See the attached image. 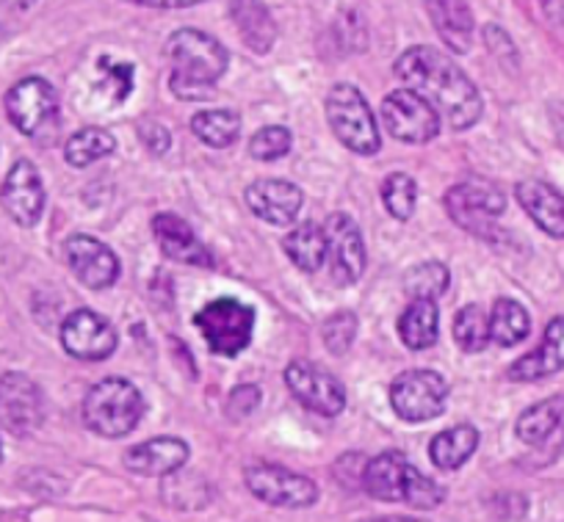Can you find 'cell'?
I'll list each match as a JSON object with an SVG mask.
<instances>
[{"instance_id": "ac0fdd59", "label": "cell", "mask_w": 564, "mask_h": 522, "mask_svg": "<svg viewBox=\"0 0 564 522\" xmlns=\"http://www.w3.org/2000/svg\"><path fill=\"white\" fill-rule=\"evenodd\" d=\"M249 210L271 227H289L305 205V194L289 181H258L243 194Z\"/></svg>"}, {"instance_id": "603a6c76", "label": "cell", "mask_w": 564, "mask_h": 522, "mask_svg": "<svg viewBox=\"0 0 564 522\" xmlns=\"http://www.w3.org/2000/svg\"><path fill=\"white\" fill-rule=\"evenodd\" d=\"M426 14H430L443 45L452 47L454 53L470 51L476 23L465 0H426Z\"/></svg>"}, {"instance_id": "3957f363", "label": "cell", "mask_w": 564, "mask_h": 522, "mask_svg": "<svg viewBox=\"0 0 564 522\" xmlns=\"http://www.w3.org/2000/svg\"><path fill=\"white\" fill-rule=\"evenodd\" d=\"M362 487L371 498L384 503H406L412 509H437L446 500V489L423 476L399 450H384L362 467Z\"/></svg>"}, {"instance_id": "2e32d148", "label": "cell", "mask_w": 564, "mask_h": 522, "mask_svg": "<svg viewBox=\"0 0 564 522\" xmlns=\"http://www.w3.org/2000/svg\"><path fill=\"white\" fill-rule=\"evenodd\" d=\"M64 260H67L69 271L75 280L84 282L91 291H106L119 280V260L111 247L97 241L95 236H69L64 241Z\"/></svg>"}, {"instance_id": "9a60e30c", "label": "cell", "mask_w": 564, "mask_h": 522, "mask_svg": "<svg viewBox=\"0 0 564 522\" xmlns=\"http://www.w3.org/2000/svg\"><path fill=\"white\" fill-rule=\"evenodd\" d=\"M327 232V260L333 282L340 287L355 285L366 271V243L357 221L349 214H333L324 225Z\"/></svg>"}, {"instance_id": "52a82bcc", "label": "cell", "mask_w": 564, "mask_h": 522, "mask_svg": "<svg viewBox=\"0 0 564 522\" xmlns=\"http://www.w3.org/2000/svg\"><path fill=\"white\" fill-rule=\"evenodd\" d=\"M446 210L454 225L479 238H492L496 219L507 210V197L501 188L485 177H470L457 183L446 194Z\"/></svg>"}, {"instance_id": "e575fe53", "label": "cell", "mask_w": 564, "mask_h": 522, "mask_svg": "<svg viewBox=\"0 0 564 522\" xmlns=\"http://www.w3.org/2000/svg\"><path fill=\"white\" fill-rule=\"evenodd\" d=\"M417 203V183L410 174L393 172L382 183V205L395 221H410L415 214Z\"/></svg>"}, {"instance_id": "30bf717a", "label": "cell", "mask_w": 564, "mask_h": 522, "mask_svg": "<svg viewBox=\"0 0 564 522\" xmlns=\"http://www.w3.org/2000/svg\"><path fill=\"white\" fill-rule=\"evenodd\" d=\"M243 481L254 498L276 509H311L318 500L316 481L289 467L249 465L243 470Z\"/></svg>"}, {"instance_id": "60d3db41", "label": "cell", "mask_w": 564, "mask_h": 522, "mask_svg": "<svg viewBox=\"0 0 564 522\" xmlns=\"http://www.w3.org/2000/svg\"><path fill=\"white\" fill-rule=\"evenodd\" d=\"M128 3H135V7H150V9H188L203 3V0H128Z\"/></svg>"}, {"instance_id": "836d02e7", "label": "cell", "mask_w": 564, "mask_h": 522, "mask_svg": "<svg viewBox=\"0 0 564 522\" xmlns=\"http://www.w3.org/2000/svg\"><path fill=\"white\" fill-rule=\"evenodd\" d=\"M448 282H452V274L443 263H421V265H412L410 271L404 274L401 285H404V293L410 298H437L446 293Z\"/></svg>"}, {"instance_id": "ee69618b", "label": "cell", "mask_w": 564, "mask_h": 522, "mask_svg": "<svg viewBox=\"0 0 564 522\" xmlns=\"http://www.w3.org/2000/svg\"><path fill=\"white\" fill-rule=\"evenodd\" d=\"M366 522H421V520H412V516H377V520H366Z\"/></svg>"}, {"instance_id": "7bdbcfd3", "label": "cell", "mask_w": 564, "mask_h": 522, "mask_svg": "<svg viewBox=\"0 0 564 522\" xmlns=\"http://www.w3.org/2000/svg\"><path fill=\"white\" fill-rule=\"evenodd\" d=\"M553 124H556V135L564 146V102H558V106L553 108Z\"/></svg>"}, {"instance_id": "cb8c5ba5", "label": "cell", "mask_w": 564, "mask_h": 522, "mask_svg": "<svg viewBox=\"0 0 564 522\" xmlns=\"http://www.w3.org/2000/svg\"><path fill=\"white\" fill-rule=\"evenodd\" d=\"M230 20L241 42L252 53L265 56L274 47L276 23L260 0H230Z\"/></svg>"}, {"instance_id": "f35d334b", "label": "cell", "mask_w": 564, "mask_h": 522, "mask_svg": "<svg viewBox=\"0 0 564 522\" xmlns=\"http://www.w3.org/2000/svg\"><path fill=\"white\" fill-rule=\"evenodd\" d=\"M260 399H263V393H260L258 384H238L230 393V399H227V417H230V421H243V417H249L258 410Z\"/></svg>"}, {"instance_id": "e0dca14e", "label": "cell", "mask_w": 564, "mask_h": 522, "mask_svg": "<svg viewBox=\"0 0 564 522\" xmlns=\"http://www.w3.org/2000/svg\"><path fill=\"white\" fill-rule=\"evenodd\" d=\"M0 205L20 227H34L45 214V186L40 168L31 161H18L0 186Z\"/></svg>"}, {"instance_id": "4fadbf2b", "label": "cell", "mask_w": 564, "mask_h": 522, "mask_svg": "<svg viewBox=\"0 0 564 522\" xmlns=\"http://www.w3.org/2000/svg\"><path fill=\"white\" fill-rule=\"evenodd\" d=\"M285 384H289L291 395L316 415L338 417L346 410V388L340 384V379H335L316 362H291L285 368Z\"/></svg>"}, {"instance_id": "f1b7e54d", "label": "cell", "mask_w": 564, "mask_h": 522, "mask_svg": "<svg viewBox=\"0 0 564 522\" xmlns=\"http://www.w3.org/2000/svg\"><path fill=\"white\" fill-rule=\"evenodd\" d=\"M531 331L529 313L514 298H498L490 313V340L501 348H512L523 342Z\"/></svg>"}, {"instance_id": "d4e9b609", "label": "cell", "mask_w": 564, "mask_h": 522, "mask_svg": "<svg viewBox=\"0 0 564 522\" xmlns=\"http://www.w3.org/2000/svg\"><path fill=\"white\" fill-rule=\"evenodd\" d=\"M441 335V309L435 298H412L399 318V337L410 351L432 348Z\"/></svg>"}, {"instance_id": "5bb4252c", "label": "cell", "mask_w": 564, "mask_h": 522, "mask_svg": "<svg viewBox=\"0 0 564 522\" xmlns=\"http://www.w3.org/2000/svg\"><path fill=\"white\" fill-rule=\"evenodd\" d=\"M117 329L111 320L97 315L95 309H75L62 324V346L69 357L84 362H100L117 351Z\"/></svg>"}, {"instance_id": "ab89813d", "label": "cell", "mask_w": 564, "mask_h": 522, "mask_svg": "<svg viewBox=\"0 0 564 522\" xmlns=\"http://www.w3.org/2000/svg\"><path fill=\"white\" fill-rule=\"evenodd\" d=\"M139 139L144 141V146H148L153 155H166L172 146V133L164 128V124L159 122H141L139 124Z\"/></svg>"}, {"instance_id": "5b68a950", "label": "cell", "mask_w": 564, "mask_h": 522, "mask_svg": "<svg viewBox=\"0 0 564 522\" xmlns=\"http://www.w3.org/2000/svg\"><path fill=\"white\" fill-rule=\"evenodd\" d=\"M327 122L333 133L344 146H349L357 155H377L382 150L377 119H373L371 106L362 97V91L351 84H338L329 89L327 102Z\"/></svg>"}, {"instance_id": "8d00e7d4", "label": "cell", "mask_w": 564, "mask_h": 522, "mask_svg": "<svg viewBox=\"0 0 564 522\" xmlns=\"http://www.w3.org/2000/svg\"><path fill=\"white\" fill-rule=\"evenodd\" d=\"M355 335H357V315L349 313V309H340V313H335L333 318L324 324V342H327L329 351L338 357L349 351L351 342H355Z\"/></svg>"}, {"instance_id": "b9f144b4", "label": "cell", "mask_w": 564, "mask_h": 522, "mask_svg": "<svg viewBox=\"0 0 564 522\" xmlns=\"http://www.w3.org/2000/svg\"><path fill=\"white\" fill-rule=\"evenodd\" d=\"M542 3V12L547 14L553 25L564 29V0H540Z\"/></svg>"}, {"instance_id": "ba28073f", "label": "cell", "mask_w": 564, "mask_h": 522, "mask_svg": "<svg viewBox=\"0 0 564 522\" xmlns=\"http://www.w3.org/2000/svg\"><path fill=\"white\" fill-rule=\"evenodd\" d=\"M448 401V382L437 371H406L390 384V406L406 423H426L443 415Z\"/></svg>"}, {"instance_id": "7402d4cb", "label": "cell", "mask_w": 564, "mask_h": 522, "mask_svg": "<svg viewBox=\"0 0 564 522\" xmlns=\"http://www.w3.org/2000/svg\"><path fill=\"white\" fill-rule=\"evenodd\" d=\"M514 197L523 205L531 221L551 238H564V197L542 181H520Z\"/></svg>"}, {"instance_id": "4dcf8cb0", "label": "cell", "mask_w": 564, "mask_h": 522, "mask_svg": "<svg viewBox=\"0 0 564 522\" xmlns=\"http://www.w3.org/2000/svg\"><path fill=\"white\" fill-rule=\"evenodd\" d=\"M113 150H117V139L108 130L84 128L69 135L67 146H64V157H67L69 166L86 168L95 161H100V157L111 155Z\"/></svg>"}, {"instance_id": "d6a6232c", "label": "cell", "mask_w": 564, "mask_h": 522, "mask_svg": "<svg viewBox=\"0 0 564 522\" xmlns=\"http://www.w3.org/2000/svg\"><path fill=\"white\" fill-rule=\"evenodd\" d=\"M208 492V483L199 476H188V472L177 470L172 476H164V487H161V498L164 503L175 505L181 511H197L203 509L210 500V494H197Z\"/></svg>"}, {"instance_id": "9c48e42d", "label": "cell", "mask_w": 564, "mask_h": 522, "mask_svg": "<svg viewBox=\"0 0 564 522\" xmlns=\"http://www.w3.org/2000/svg\"><path fill=\"white\" fill-rule=\"evenodd\" d=\"M7 113L29 139L53 135L58 128V97L45 78H23L7 95Z\"/></svg>"}, {"instance_id": "ffe728a7", "label": "cell", "mask_w": 564, "mask_h": 522, "mask_svg": "<svg viewBox=\"0 0 564 522\" xmlns=\"http://www.w3.org/2000/svg\"><path fill=\"white\" fill-rule=\"evenodd\" d=\"M192 450L181 437H155L124 450L122 461L135 476H172L183 470Z\"/></svg>"}, {"instance_id": "8992f818", "label": "cell", "mask_w": 564, "mask_h": 522, "mask_svg": "<svg viewBox=\"0 0 564 522\" xmlns=\"http://www.w3.org/2000/svg\"><path fill=\"white\" fill-rule=\"evenodd\" d=\"M194 326L203 331L214 355L238 357L252 340L254 309L238 298H216L194 315Z\"/></svg>"}, {"instance_id": "d6986e66", "label": "cell", "mask_w": 564, "mask_h": 522, "mask_svg": "<svg viewBox=\"0 0 564 522\" xmlns=\"http://www.w3.org/2000/svg\"><path fill=\"white\" fill-rule=\"evenodd\" d=\"M153 236L159 241L161 252L170 260L183 265H199V269H210L214 265V254L210 249L199 241L197 232L192 230L186 219L175 214H159L153 219Z\"/></svg>"}, {"instance_id": "6da1fadb", "label": "cell", "mask_w": 564, "mask_h": 522, "mask_svg": "<svg viewBox=\"0 0 564 522\" xmlns=\"http://www.w3.org/2000/svg\"><path fill=\"white\" fill-rule=\"evenodd\" d=\"M395 75L441 111L454 130H468L481 119L485 102L479 89L446 53L426 45L410 47L395 62Z\"/></svg>"}, {"instance_id": "4316f807", "label": "cell", "mask_w": 564, "mask_h": 522, "mask_svg": "<svg viewBox=\"0 0 564 522\" xmlns=\"http://www.w3.org/2000/svg\"><path fill=\"white\" fill-rule=\"evenodd\" d=\"M476 448H479V428L470 423H459L432 439L430 456L441 470H459L476 454Z\"/></svg>"}, {"instance_id": "484cf974", "label": "cell", "mask_w": 564, "mask_h": 522, "mask_svg": "<svg viewBox=\"0 0 564 522\" xmlns=\"http://www.w3.org/2000/svg\"><path fill=\"white\" fill-rule=\"evenodd\" d=\"M282 249L296 269L313 274L327 263V232L318 221H302L300 227H294L289 236L282 238Z\"/></svg>"}, {"instance_id": "7a4b0ae2", "label": "cell", "mask_w": 564, "mask_h": 522, "mask_svg": "<svg viewBox=\"0 0 564 522\" xmlns=\"http://www.w3.org/2000/svg\"><path fill=\"white\" fill-rule=\"evenodd\" d=\"M166 56L172 58V95L186 102L208 100L230 62L225 45L197 29L175 31L166 40Z\"/></svg>"}, {"instance_id": "f546056e", "label": "cell", "mask_w": 564, "mask_h": 522, "mask_svg": "<svg viewBox=\"0 0 564 522\" xmlns=\"http://www.w3.org/2000/svg\"><path fill=\"white\" fill-rule=\"evenodd\" d=\"M192 130L203 144L214 146V150H225L238 141L241 133V117L230 108H219V111H199L192 117Z\"/></svg>"}, {"instance_id": "44dd1931", "label": "cell", "mask_w": 564, "mask_h": 522, "mask_svg": "<svg viewBox=\"0 0 564 522\" xmlns=\"http://www.w3.org/2000/svg\"><path fill=\"white\" fill-rule=\"evenodd\" d=\"M558 371H564V318H553L547 324L540 348L512 362L507 377L512 382H536Z\"/></svg>"}, {"instance_id": "d590c367", "label": "cell", "mask_w": 564, "mask_h": 522, "mask_svg": "<svg viewBox=\"0 0 564 522\" xmlns=\"http://www.w3.org/2000/svg\"><path fill=\"white\" fill-rule=\"evenodd\" d=\"M291 144H294V135H291L289 128L282 124H269V128H260L258 133L249 139V155L254 161H280L291 152Z\"/></svg>"}, {"instance_id": "1f68e13d", "label": "cell", "mask_w": 564, "mask_h": 522, "mask_svg": "<svg viewBox=\"0 0 564 522\" xmlns=\"http://www.w3.org/2000/svg\"><path fill=\"white\" fill-rule=\"evenodd\" d=\"M454 340L465 355H479L490 342V318L479 304H465L454 318Z\"/></svg>"}, {"instance_id": "8fae6325", "label": "cell", "mask_w": 564, "mask_h": 522, "mask_svg": "<svg viewBox=\"0 0 564 522\" xmlns=\"http://www.w3.org/2000/svg\"><path fill=\"white\" fill-rule=\"evenodd\" d=\"M382 122L404 144H426L441 133V113L412 89H395L382 100Z\"/></svg>"}, {"instance_id": "277c9868", "label": "cell", "mask_w": 564, "mask_h": 522, "mask_svg": "<svg viewBox=\"0 0 564 522\" xmlns=\"http://www.w3.org/2000/svg\"><path fill=\"white\" fill-rule=\"evenodd\" d=\"M144 415V399L139 388L122 377L97 382L84 399V423L97 437H128Z\"/></svg>"}, {"instance_id": "74e56055", "label": "cell", "mask_w": 564, "mask_h": 522, "mask_svg": "<svg viewBox=\"0 0 564 522\" xmlns=\"http://www.w3.org/2000/svg\"><path fill=\"white\" fill-rule=\"evenodd\" d=\"M100 73L106 75V91L113 102H124L133 91V67L130 64H111L102 58Z\"/></svg>"}, {"instance_id": "7c38bea8", "label": "cell", "mask_w": 564, "mask_h": 522, "mask_svg": "<svg viewBox=\"0 0 564 522\" xmlns=\"http://www.w3.org/2000/svg\"><path fill=\"white\" fill-rule=\"evenodd\" d=\"M45 421V395L25 373L0 377V428L14 437H29Z\"/></svg>"}, {"instance_id": "f6af8a7d", "label": "cell", "mask_w": 564, "mask_h": 522, "mask_svg": "<svg viewBox=\"0 0 564 522\" xmlns=\"http://www.w3.org/2000/svg\"><path fill=\"white\" fill-rule=\"evenodd\" d=\"M0 459H3V448H0Z\"/></svg>"}, {"instance_id": "83f0119b", "label": "cell", "mask_w": 564, "mask_h": 522, "mask_svg": "<svg viewBox=\"0 0 564 522\" xmlns=\"http://www.w3.org/2000/svg\"><path fill=\"white\" fill-rule=\"evenodd\" d=\"M562 417H564V395H553V399L529 406V410L520 415L518 426H514V434H518L520 443L540 445L556 432Z\"/></svg>"}]
</instances>
